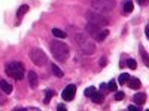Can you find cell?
I'll return each instance as SVG.
<instances>
[{
	"mask_svg": "<svg viewBox=\"0 0 149 111\" xmlns=\"http://www.w3.org/2000/svg\"><path fill=\"white\" fill-rule=\"evenodd\" d=\"M49 49H51V52H52V56L58 61H66L69 58V53H70V47L63 43V42H60V40H54L49 43Z\"/></svg>",
	"mask_w": 149,
	"mask_h": 111,
	"instance_id": "cell-1",
	"label": "cell"
},
{
	"mask_svg": "<svg viewBox=\"0 0 149 111\" xmlns=\"http://www.w3.org/2000/svg\"><path fill=\"white\" fill-rule=\"evenodd\" d=\"M74 42H76V45L79 46V49L84 53L93 55L95 52V45L93 43L90 36H86L84 33H78V34H74Z\"/></svg>",
	"mask_w": 149,
	"mask_h": 111,
	"instance_id": "cell-2",
	"label": "cell"
},
{
	"mask_svg": "<svg viewBox=\"0 0 149 111\" xmlns=\"http://www.w3.org/2000/svg\"><path fill=\"white\" fill-rule=\"evenodd\" d=\"M5 71H6L8 76L14 77L17 80H21L24 77V67H22L21 62H9V64H6Z\"/></svg>",
	"mask_w": 149,
	"mask_h": 111,
	"instance_id": "cell-3",
	"label": "cell"
},
{
	"mask_svg": "<svg viewBox=\"0 0 149 111\" xmlns=\"http://www.w3.org/2000/svg\"><path fill=\"white\" fill-rule=\"evenodd\" d=\"M86 19H88L90 24H94V25H98V27H106L109 22V19L102 15V12H97V10L86 12Z\"/></svg>",
	"mask_w": 149,
	"mask_h": 111,
	"instance_id": "cell-4",
	"label": "cell"
},
{
	"mask_svg": "<svg viewBox=\"0 0 149 111\" xmlns=\"http://www.w3.org/2000/svg\"><path fill=\"white\" fill-rule=\"evenodd\" d=\"M29 56H30V59H31V62L36 64L37 67H43V65L48 62V56H46V53L42 51V49H39V47L31 49Z\"/></svg>",
	"mask_w": 149,
	"mask_h": 111,
	"instance_id": "cell-5",
	"label": "cell"
},
{
	"mask_svg": "<svg viewBox=\"0 0 149 111\" xmlns=\"http://www.w3.org/2000/svg\"><path fill=\"white\" fill-rule=\"evenodd\" d=\"M91 8L97 12H110L115 9V0H91Z\"/></svg>",
	"mask_w": 149,
	"mask_h": 111,
	"instance_id": "cell-6",
	"label": "cell"
},
{
	"mask_svg": "<svg viewBox=\"0 0 149 111\" xmlns=\"http://www.w3.org/2000/svg\"><path fill=\"white\" fill-rule=\"evenodd\" d=\"M74 93H76V86H74V84H69L67 88L63 90L61 96H63L64 101H72L73 98H74Z\"/></svg>",
	"mask_w": 149,
	"mask_h": 111,
	"instance_id": "cell-7",
	"label": "cell"
},
{
	"mask_svg": "<svg viewBox=\"0 0 149 111\" xmlns=\"http://www.w3.org/2000/svg\"><path fill=\"white\" fill-rule=\"evenodd\" d=\"M102 28H103V27L94 25V24H88V25H86V33L90 34L91 39H95V40H97V37H98V34H100Z\"/></svg>",
	"mask_w": 149,
	"mask_h": 111,
	"instance_id": "cell-8",
	"label": "cell"
},
{
	"mask_svg": "<svg viewBox=\"0 0 149 111\" xmlns=\"http://www.w3.org/2000/svg\"><path fill=\"white\" fill-rule=\"evenodd\" d=\"M27 79H29V84H30V88H31V89H34L36 86H37V82H39V77H37V74H36L34 71H29Z\"/></svg>",
	"mask_w": 149,
	"mask_h": 111,
	"instance_id": "cell-9",
	"label": "cell"
},
{
	"mask_svg": "<svg viewBox=\"0 0 149 111\" xmlns=\"http://www.w3.org/2000/svg\"><path fill=\"white\" fill-rule=\"evenodd\" d=\"M91 98V101L94 102V104H102L103 101H104V95L102 93V92H93V95L90 96Z\"/></svg>",
	"mask_w": 149,
	"mask_h": 111,
	"instance_id": "cell-10",
	"label": "cell"
},
{
	"mask_svg": "<svg viewBox=\"0 0 149 111\" xmlns=\"http://www.w3.org/2000/svg\"><path fill=\"white\" fill-rule=\"evenodd\" d=\"M0 89H2V92H3V93L9 95V93L12 92V86H10L6 80H0Z\"/></svg>",
	"mask_w": 149,
	"mask_h": 111,
	"instance_id": "cell-11",
	"label": "cell"
},
{
	"mask_svg": "<svg viewBox=\"0 0 149 111\" xmlns=\"http://www.w3.org/2000/svg\"><path fill=\"white\" fill-rule=\"evenodd\" d=\"M133 99H134V102L137 104V105H143L146 102V95L145 93H136Z\"/></svg>",
	"mask_w": 149,
	"mask_h": 111,
	"instance_id": "cell-12",
	"label": "cell"
},
{
	"mask_svg": "<svg viewBox=\"0 0 149 111\" xmlns=\"http://www.w3.org/2000/svg\"><path fill=\"white\" fill-rule=\"evenodd\" d=\"M128 88L130 89H139L140 88V80L136 77H130L128 79Z\"/></svg>",
	"mask_w": 149,
	"mask_h": 111,
	"instance_id": "cell-13",
	"label": "cell"
},
{
	"mask_svg": "<svg viewBox=\"0 0 149 111\" xmlns=\"http://www.w3.org/2000/svg\"><path fill=\"white\" fill-rule=\"evenodd\" d=\"M51 70H52V73H54V76H57V77H63V76H64L63 70H61L57 64H51Z\"/></svg>",
	"mask_w": 149,
	"mask_h": 111,
	"instance_id": "cell-14",
	"label": "cell"
},
{
	"mask_svg": "<svg viewBox=\"0 0 149 111\" xmlns=\"http://www.w3.org/2000/svg\"><path fill=\"white\" fill-rule=\"evenodd\" d=\"M52 34L58 37V39H66V31L60 30V28H52Z\"/></svg>",
	"mask_w": 149,
	"mask_h": 111,
	"instance_id": "cell-15",
	"label": "cell"
},
{
	"mask_svg": "<svg viewBox=\"0 0 149 111\" xmlns=\"http://www.w3.org/2000/svg\"><path fill=\"white\" fill-rule=\"evenodd\" d=\"M133 2L131 0H127V2H124V12H127V14H130V12H133Z\"/></svg>",
	"mask_w": 149,
	"mask_h": 111,
	"instance_id": "cell-16",
	"label": "cell"
},
{
	"mask_svg": "<svg viewBox=\"0 0 149 111\" xmlns=\"http://www.w3.org/2000/svg\"><path fill=\"white\" fill-rule=\"evenodd\" d=\"M130 77H131L130 74H127V73H122L121 76H119V79H118V83H119V84H125V83L128 82V79H130Z\"/></svg>",
	"mask_w": 149,
	"mask_h": 111,
	"instance_id": "cell-17",
	"label": "cell"
},
{
	"mask_svg": "<svg viewBox=\"0 0 149 111\" xmlns=\"http://www.w3.org/2000/svg\"><path fill=\"white\" fill-rule=\"evenodd\" d=\"M26 12H29V5H21L19 6V9H18V12H17V16L18 18H21Z\"/></svg>",
	"mask_w": 149,
	"mask_h": 111,
	"instance_id": "cell-18",
	"label": "cell"
},
{
	"mask_svg": "<svg viewBox=\"0 0 149 111\" xmlns=\"http://www.w3.org/2000/svg\"><path fill=\"white\" fill-rule=\"evenodd\" d=\"M54 96V90H51V89H48L46 92H45V104H49V101H51V98Z\"/></svg>",
	"mask_w": 149,
	"mask_h": 111,
	"instance_id": "cell-19",
	"label": "cell"
},
{
	"mask_svg": "<svg viewBox=\"0 0 149 111\" xmlns=\"http://www.w3.org/2000/svg\"><path fill=\"white\" fill-rule=\"evenodd\" d=\"M140 55H142V58H143V62H145V65H149V59H148V53L145 52V49H143V46H140Z\"/></svg>",
	"mask_w": 149,
	"mask_h": 111,
	"instance_id": "cell-20",
	"label": "cell"
},
{
	"mask_svg": "<svg viewBox=\"0 0 149 111\" xmlns=\"http://www.w3.org/2000/svg\"><path fill=\"white\" fill-rule=\"evenodd\" d=\"M127 65H128V68H131V70H136V68H137V62H136L133 58H130V59L127 61Z\"/></svg>",
	"mask_w": 149,
	"mask_h": 111,
	"instance_id": "cell-21",
	"label": "cell"
},
{
	"mask_svg": "<svg viewBox=\"0 0 149 111\" xmlns=\"http://www.w3.org/2000/svg\"><path fill=\"white\" fill-rule=\"evenodd\" d=\"M107 89L116 92V89H118V88H116V82H115V80H110V82L107 83Z\"/></svg>",
	"mask_w": 149,
	"mask_h": 111,
	"instance_id": "cell-22",
	"label": "cell"
},
{
	"mask_svg": "<svg viewBox=\"0 0 149 111\" xmlns=\"http://www.w3.org/2000/svg\"><path fill=\"white\" fill-rule=\"evenodd\" d=\"M94 90H95V89L93 88V86H90V88H86V89L84 90V95H85V96H91Z\"/></svg>",
	"mask_w": 149,
	"mask_h": 111,
	"instance_id": "cell-23",
	"label": "cell"
},
{
	"mask_svg": "<svg viewBox=\"0 0 149 111\" xmlns=\"http://www.w3.org/2000/svg\"><path fill=\"white\" fill-rule=\"evenodd\" d=\"M124 96H125V93H124V92H116V93H115V99H116V101H122Z\"/></svg>",
	"mask_w": 149,
	"mask_h": 111,
	"instance_id": "cell-24",
	"label": "cell"
},
{
	"mask_svg": "<svg viewBox=\"0 0 149 111\" xmlns=\"http://www.w3.org/2000/svg\"><path fill=\"white\" fill-rule=\"evenodd\" d=\"M100 65H102V67L106 65V58H102V59H100Z\"/></svg>",
	"mask_w": 149,
	"mask_h": 111,
	"instance_id": "cell-25",
	"label": "cell"
},
{
	"mask_svg": "<svg viewBox=\"0 0 149 111\" xmlns=\"http://www.w3.org/2000/svg\"><path fill=\"white\" fill-rule=\"evenodd\" d=\"M128 110H130V111H137V107H136V105H130Z\"/></svg>",
	"mask_w": 149,
	"mask_h": 111,
	"instance_id": "cell-26",
	"label": "cell"
},
{
	"mask_svg": "<svg viewBox=\"0 0 149 111\" xmlns=\"http://www.w3.org/2000/svg\"><path fill=\"white\" fill-rule=\"evenodd\" d=\"M57 108H58V110H61V111H63V110H66V105H64V104H60V105H58Z\"/></svg>",
	"mask_w": 149,
	"mask_h": 111,
	"instance_id": "cell-27",
	"label": "cell"
},
{
	"mask_svg": "<svg viewBox=\"0 0 149 111\" xmlns=\"http://www.w3.org/2000/svg\"><path fill=\"white\" fill-rule=\"evenodd\" d=\"M137 2H139V5H142V6H143V5H146V3H148V0H137Z\"/></svg>",
	"mask_w": 149,
	"mask_h": 111,
	"instance_id": "cell-28",
	"label": "cell"
}]
</instances>
